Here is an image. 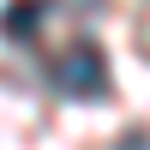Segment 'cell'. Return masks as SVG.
I'll return each mask as SVG.
<instances>
[{
	"label": "cell",
	"instance_id": "obj_1",
	"mask_svg": "<svg viewBox=\"0 0 150 150\" xmlns=\"http://www.w3.org/2000/svg\"><path fill=\"white\" fill-rule=\"evenodd\" d=\"M48 78H54V90L72 96V102H102V96H108V54L84 36V42H72V48L54 54Z\"/></svg>",
	"mask_w": 150,
	"mask_h": 150
},
{
	"label": "cell",
	"instance_id": "obj_2",
	"mask_svg": "<svg viewBox=\"0 0 150 150\" xmlns=\"http://www.w3.org/2000/svg\"><path fill=\"white\" fill-rule=\"evenodd\" d=\"M42 18H48V0H12L0 12V30H6V42H30L42 30Z\"/></svg>",
	"mask_w": 150,
	"mask_h": 150
},
{
	"label": "cell",
	"instance_id": "obj_3",
	"mask_svg": "<svg viewBox=\"0 0 150 150\" xmlns=\"http://www.w3.org/2000/svg\"><path fill=\"white\" fill-rule=\"evenodd\" d=\"M114 150H150V132H126V138H120Z\"/></svg>",
	"mask_w": 150,
	"mask_h": 150
}]
</instances>
